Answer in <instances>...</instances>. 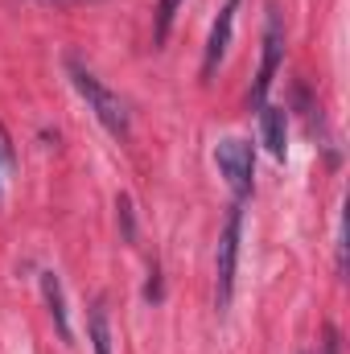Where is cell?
<instances>
[{
    "instance_id": "5b68a950",
    "label": "cell",
    "mask_w": 350,
    "mask_h": 354,
    "mask_svg": "<svg viewBox=\"0 0 350 354\" xmlns=\"http://www.w3.org/2000/svg\"><path fill=\"white\" fill-rule=\"evenodd\" d=\"M235 12H239V0H227L219 8V21L210 25V41H206V62H202V75H214L219 62L227 58V46H231V29H235Z\"/></svg>"
},
{
    "instance_id": "8fae6325",
    "label": "cell",
    "mask_w": 350,
    "mask_h": 354,
    "mask_svg": "<svg viewBox=\"0 0 350 354\" xmlns=\"http://www.w3.org/2000/svg\"><path fill=\"white\" fill-rule=\"evenodd\" d=\"M0 161H4V165H12V145H8L4 128H0Z\"/></svg>"
},
{
    "instance_id": "30bf717a",
    "label": "cell",
    "mask_w": 350,
    "mask_h": 354,
    "mask_svg": "<svg viewBox=\"0 0 350 354\" xmlns=\"http://www.w3.org/2000/svg\"><path fill=\"white\" fill-rule=\"evenodd\" d=\"M322 354H342V338H338V326H326V346Z\"/></svg>"
},
{
    "instance_id": "52a82bcc",
    "label": "cell",
    "mask_w": 350,
    "mask_h": 354,
    "mask_svg": "<svg viewBox=\"0 0 350 354\" xmlns=\"http://www.w3.org/2000/svg\"><path fill=\"white\" fill-rule=\"evenodd\" d=\"M42 297H46V309L58 326V338L62 342H75V330H71V317H66V297H62V280L54 272H42Z\"/></svg>"
},
{
    "instance_id": "8992f818",
    "label": "cell",
    "mask_w": 350,
    "mask_h": 354,
    "mask_svg": "<svg viewBox=\"0 0 350 354\" xmlns=\"http://www.w3.org/2000/svg\"><path fill=\"white\" fill-rule=\"evenodd\" d=\"M260 136H264V145H268V153L276 161H284V153H288V115H284V107L264 103L260 107Z\"/></svg>"
},
{
    "instance_id": "6da1fadb",
    "label": "cell",
    "mask_w": 350,
    "mask_h": 354,
    "mask_svg": "<svg viewBox=\"0 0 350 354\" xmlns=\"http://www.w3.org/2000/svg\"><path fill=\"white\" fill-rule=\"evenodd\" d=\"M71 83H75V91L87 99V107L95 111V120H99L116 140H128V107L120 103V95L107 91L91 71H83L79 62H71Z\"/></svg>"
},
{
    "instance_id": "277c9868",
    "label": "cell",
    "mask_w": 350,
    "mask_h": 354,
    "mask_svg": "<svg viewBox=\"0 0 350 354\" xmlns=\"http://www.w3.org/2000/svg\"><path fill=\"white\" fill-rule=\"evenodd\" d=\"M280 58H284V25H280V12L268 8V21H264V58H260V75H256V87H252V103L264 107L268 87L280 71Z\"/></svg>"
},
{
    "instance_id": "9c48e42d",
    "label": "cell",
    "mask_w": 350,
    "mask_h": 354,
    "mask_svg": "<svg viewBox=\"0 0 350 354\" xmlns=\"http://www.w3.org/2000/svg\"><path fill=\"white\" fill-rule=\"evenodd\" d=\"M177 4H181V0H161V4H157V33H153L157 46L169 37V25H174V17H177Z\"/></svg>"
},
{
    "instance_id": "7a4b0ae2",
    "label": "cell",
    "mask_w": 350,
    "mask_h": 354,
    "mask_svg": "<svg viewBox=\"0 0 350 354\" xmlns=\"http://www.w3.org/2000/svg\"><path fill=\"white\" fill-rule=\"evenodd\" d=\"M239 235H243V206L235 202L227 210L223 235H219V260H214V280H219V309L231 305L235 292V264H239Z\"/></svg>"
},
{
    "instance_id": "3957f363",
    "label": "cell",
    "mask_w": 350,
    "mask_h": 354,
    "mask_svg": "<svg viewBox=\"0 0 350 354\" xmlns=\"http://www.w3.org/2000/svg\"><path fill=\"white\" fill-rule=\"evenodd\" d=\"M214 161H219L223 177L231 181L235 198H248V194H252V177H256V157H252V145H243V140L227 136V140H219Z\"/></svg>"
},
{
    "instance_id": "ba28073f",
    "label": "cell",
    "mask_w": 350,
    "mask_h": 354,
    "mask_svg": "<svg viewBox=\"0 0 350 354\" xmlns=\"http://www.w3.org/2000/svg\"><path fill=\"white\" fill-rule=\"evenodd\" d=\"M91 342H95V354H111V330H107V309H103V301L91 305Z\"/></svg>"
}]
</instances>
